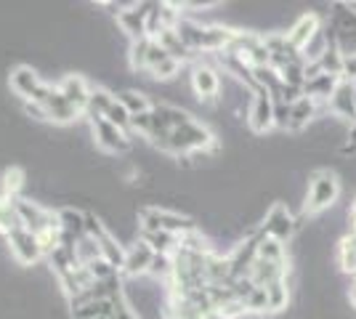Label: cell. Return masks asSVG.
Here are the masks:
<instances>
[{
    "mask_svg": "<svg viewBox=\"0 0 356 319\" xmlns=\"http://www.w3.org/2000/svg\"><path fill=\"white\" fill-rule=\"evenodd\" d=\"M194 229H197L194 218L184 215V213L165 211V208H144V211H138V231H168V234L184 237Z\"/></svg>",
    "mask_w": 356,
    "mask_h": 319,
    "instance_id": "6da1fadb",
    "label": "cell"
},
{
    "mask_svg": "<svg viewBox=\"0 0 356 319\" xmlns=\"http://www.w3.org/2000/svg\"><path fill=\"white\" fill-rule=\"evenodd\" d=\"M341 197V181L332 170H316L309 183V192H306V205L303 213L306 215H316V213L332 208Z\"/></svg>",
    "mask_w": 356,
    "mask_h": 319,
    "instance_id": "7a4b0ae2",
    "label": "cell"
},
{
    "mask_svg": "<svg viewBox=\"0 0 356 319\" xmlns=\"http://www.w3.org/2000/svg\"><path fill=\"white\" fill-rule=\"evenodd\" d=\"M16 211H19V218H22V229H27L32 234H45L51 229H61L59 227V213L48 211L40 202H35L30 197H16Z\"/></svg>",
    "mask_w": 356,
    "mask_h": 319,
    "instance_id": "3957f363",
    "label": "cell"
},
{
    "mask_svg": "<svg viewBox=\"0 0 356 319\" xmlns=\"http://www.w3.org/2000/svg\"><path fill=\"white\" fill-rule=\"evenodd\" d=\"M90 133H93L96 147L106 154H125L134 147V136L128 131L118 128V125H112L109 120H104V117L90 120Z\"/></svg>",
    "mask_w": 356,
    "mask_h": 319,
    "instance_id": "277c9868",
    "label": "cell"
},
{
    "mask_svg": "<svg viewBox=\"0 0 356 319\" xmlns=\"http://www.w3.org/2000/svg\"><path fill=\"white\" fill-rule=\"evenodd\" d=\"M258 229H261L266 237H271V240L287 245L293 240V234H296L298 221L284 202H274V205L268 208L266 215H264V221L258 224Z\"/></svg>",
    "mask_w": 356,
    "mask_h": 319,
    "instance_id": "5b68a950",
    "label": "cell"
},
{
    "mask_svg": "<svg viewBox=\"0 0 356 319\" xmlns=\"http://www.w3.org/2000/svg\"><path fill=\"white\" fill-rule=\"evenodd\" d=\"M6 245H8L14 261L22 263V266H35L38 261L45 259L43 245L38 240V234H32L27 229H16L14 234H8V237H6Z\"/></svg>",
    "mask_w": 356,
    "mask_h": 319,
    "instance_id": "8992f818",
    "label": "cell"
},
{
    "mask_svg": "<svg viewBox=\"0 0 356 319\" xmlns=\"http://www.w3.org/2000/svg\"><path fill=\"white\" fill-rule=\"evenodd\" d=\"M248 125L252 133L264 136L274 128V99L266 88H258L250 93V106H248Z\"/></svg>",
    "mask_w": 356,
    "mask_h": 319,
    "instance_id": "52a82bcc",
    "label": "cell"
},
{
    "mask_svg": "<svg viewBox=\"0 0 356 319\" xmlns=\"http://www.w3.org/2000/svg\"><path fill=\"white\" fill-rule=\"evenodd\" d=\"M152 261H154V250H152L141 237H136L134 243L125 247L122 279H138V277H147Z\"/></svg>",
    "mask_w": 356,
    "mask_h": 319,
    "instance_id": "ba28073f",
    "label": "cell"
},
{
    "mask_svg": "<svg viewBox=\"0 0 356 319\" xmlns=\"http://www.w3.org/2000/svg\"><path fill=\"white\" fill-rule=\"evenodd\" d=\"M189 83H192V91L200 101H216V96L221 93V75H218V69L210 67V64H202V61H197L192 67V80Z\"/></svg>",
    "mask_w": 356,
    "mask_h": 319,
    "instance_id": "9c48e42d",
    "label": "cell"
},
{
    "mask_svg": "<svg viewBox=\"0 0 356 319\" xmlns=\"http://www.w3.org/2000/svg\"><path fill=\"white\" fill-rule=\"evenodd\" d=\"M264 43H266L268 56H271V67H274L277 72L284 69L287 64H293V61L306 59L298 48L290 46V40H287V35H284V32H268V35H264Z\"/></svg>",
    "mask_w": 356,
    "mask_h": 319,
    "instance_id": "30bf717a",
    "label": "cell"
},
{
    "mask_svg": "<svg viewBox=\"0 0 356 319\" xmlns=\"http://www.w3.org/2000/svg\"><path fill=\"white\" fill-rule=\"evenodd\" d=\"M43 77L38 75L32 67L27 64H19L11 69V75H8V85H11V91L22 99V101H32L35 99V93L43 88Z\"/></svg>",
    "mask_w": 356,
    "mask_h": 319,
    "instance_id": "8fae6325",
    "label": "cell"
},
{
    "mask_svg": "<svg viewBox=\"0 0 356 319\" xmlns=\"http://www.w3.org/2000/svg\"><path fill=\"white\" fill-rule=\"evenodd\" d=\"M118 24H120V30L131 38V43L149 38L147 35V0H144V3L134 0V3L118 16Z\"/></svg>",
    "mask_w": 356,
    "mask_h": 319,
    "instance_id": "7c38bea8",
    "label": "cell"
},
{
    "mask_svg": "<svg viewBox=\"0 0 356 319\" xmlns=\"http://www.w3.org/2000/svg\"><path fill=\"white\" fill-rule=\"evenodd\" d=\"M319 32H322V22H319V16L309 11V14L300 16V19H298L296 24H293L290 30L284 32V35H287L290 46L298 48V51L303 54V51H306V48L314 43V38H316Z\"/></svg>",
    "mask_w": 356,
    "mask_h": 319,
    "instance_id": "4fadbf2b",
    "label": "cell"
},
{
    "mask_svg": "<svg viewBox=\"0 0 356 319\" xmlns=\"http://www.w3.org/2000/svg\"><path fill=\"white\" fill-rule=\"evenodd\" d=\"M56 88L64 93V99H67V101H70V104H72L80 115H86L90 88H93L86 77H83V75H64L59 83H56Z\"/></svg>",
    "mask_w": 356,
    "mask_h": 319,
    "instance_id": "5bb4252c",
    "label": "cell"
},
{
    "mask_svg": "<svg viewBox=\"0 0 356 319\" xmlns=\"http://www.w3.org/2000/svg\"><path fill=\"white\" fill-rule=\"evenodd\" d=\"M163 317L165 319H210L192 298L184 295H168L163 304Z\"/></svg>",
    "mask_w": 356,
    "mask_h": 319,
    "instance_id": "9a60e30c",
    "label": "cell"
},
{
    "mask_svg": "<svg viewBox=\"0 0 356 319\" xmlns=\"http://www.w3.org/2000/svg\"><path fill=\"white\" fill-rule=\"evenodd\" d=\"M43 109H45V115H48V120L56 122V125H67V122H74L80 117V112L64 99V93H61L56 85H54V93L48 96V101L43 104Z\"/></svg>",
    "mask_w": 356,
    "mask_h": 319,
    "instance_id": "2e32d148",
    "label": "cell"
},
{
    "mask_svg": "<svg viewBox=\"0 0 356 319\" xmlns=\"http://www.w3.org/2000/svg\"><path fill=\"white\" fill-rule=\"evenodd\" d=\"M56 282H59L64 298L72 301V298H77L83 290H88L90 285H93V274H90L88 266H74L72 272L61 274Z\"/></svg>",
    "mask_w": 356,
    "mask_h": 319,
    "instance_id": "e0dca14e",
    "label": "cell"
},
{
    "mask_svg": "<svg viewBox=\"0 0 356 319\" xmlns=\"http://www.w3.org/2000/svg\"><path fill=\"white\" fill-rule=\"evenodd\" d=\"M338 85H341V77H332V75H316L314 80H306V85H303V96H309L314 99L316 104L327 106L330 104V99L335 96L338 91Z\"/></svg>",
    "mask_w": 356,
    "mask_h": 319,
    "instance_id": "ac0fdd59",
    "label": "cell"
},
{
    "mask_svg": "<svg viewBox=\"0 0 356 319\" xmlns=\"http://www.w3.org/2000/svg\"><path fill=\"white\" fill-rule=\"evenodd\" d=\"M354 99H356V85L348 83V80H341L335 96L330 99L327 109L335 115V117H343V120L354 122Z\"/></svg>",
    "mask_w": 356,
    "mask_h": 319,
    "instance_id": "d6986e66",
    "label": "cell"
},
{
    "mask_svg": "<svg viewBox=\"0 0 356 319\" xmlns=\"http://www.w3.org/2000/svg\"><path fill=\"white\" fill-rule=\"evenodd\" d=\"M322 109H327V106L316 104V101L309 99V96L298 99L296 104H293V112H290V125H287V131H290V133H298V131L309 128V122H312Z\"/></svg>",
    "mask_w": 356,
    "mask_h": 319,
    "instance_id": "ffe728a7",
    "label": "cell"
},
{
    "mask_svg": "<svg viewBox=\"0 0 356 319\" xmlns=\"http://www.w3.org/2000/svg\"><path fill=\"white\" fill-rule=\"evenodd\" d=\"M343 59H346V54H343L338 38H335V35H330V43H327V48L319 54V59H316L319 69H322L325 75L343 77Z\"/></svg>",
    "mask_w": 356,
    "mask_h": 319,
    "instance_id": "44dd1931",
    "label": "cell"
},
{
    "mask_svg": "<svg viewBox=\"0 0 356 319\" xmlns=\"http://www.w3.org/2000/svg\"><path fill=\"white\" fill-rule=\"evenodd\" d=\"M118 101V93L104 88V85H93L88 96V106H86V115L88 120H99V117H106V112L112 109V104Z\"/></svg>",
    "mask_w": 356,
    "mask_h": 319,
    "instance_id": "7402d4cb",
    "label": "cell"
},
{
    "mask_svg": "<svg viewBox=\"0 0 356 319\" xmlns=\"http://www.w3.org/2000/svg\"><path fill=\"white\" fill-rule=\"evenodd\" d=\"M154 40H157V43H160V46H163L165 51H168V54L173 56V59L181 61V64L197 61V56H194L192 51L186 48V43L181 40V35L176 32V27H173V30H163L160 35H157V38H154Z\"/></svg>",
    "mask_w": 356,
    "mask_h": 319,
    "instance_id": "603a6c76",
    "label": "cell"
},
{
    "mask_svg": "<svg viewBox=\"0 0 356 319\" xmlns=\"http://www.w3.org/2000/svg\"><path fill=\"white\" fill-rule=\"evenodd\" d=\"M96 243L102 247V259L109 261L112 266H118L120 274H122V263H125V247L128 245H122L118 240V234H112V229H106L102 237H96Z\"/></svg>",
    "mask_w": 356,
    "mask_h": 319,
    "instance_id": "cb8c5ba5",
    "label": "cell"
},
{
    "mask_svg": "<svg viewBox=\"0 0 356 319\" xmlns=\"http://www.w3.org/2000/svg\"><path fill=\"white\" fill-rule=\"evenodd\" d=\"M24 183H27V176H24L22 167H16V165L6 167L3 176H0V197H8V199L24 197V195H22Z\"/></svg>",
    "mask_w": 356,
    "mask_h": 319,
    "instance_id": "d4e9b609",
    "label": "cell"
},
{
    "mask_svg": "<svg viewBox=\"0 0 356 319\" xmlns=\"http://www.w3.org/2000/svg\"><path fill=\"white\" fill-rule=\"evenodd\" d=\"M45 261H48L51 272L56 274V279H59L61 274L72 272L74 266H80V263H77V256H74V247H70V245H59L56 250H51V253L45 256Z\"/></svg>",
    "mask_w": 356,
    "mask_h": 319,
    "instance_id": "484cf974",
    "label": "cell"
},
{
    "mask_svg": "<svg viewBox=\"0 0 356 319\" xmlns=\"http://www.w3.org/2000/svg\"><path fill=\"white\" fill-rule=\"evenodd\" d=\"M138 237L154 250V256H173L178 247V237L168 231H138Z\"/></svg>",
    "mask_w": 356,
    "mask_h": 319,
    "instance_id": "4316f807",
    "label": "cell"
},
{
    "mask_svg": "<svg viewBox=\"0 0 356 319\" xmlns=\"http://www.w3.org/2000/svg\"><path fill=\"white\" fill-rule=\"evenodd\" d=\"M266 301L268 314H280V311H284L290 306V282H287V277L266 285Z\"/></svg>",
    "mask_w": 356,
    "mask_h": 319,
    "instance_id": "83f0119b",
    "label": "cell"
},
{
    "mask_svg": "<svg viewBox=\"0 0 356 319\" xmlns=\"http://www.w3.org/2000/svg\"><path fill=\"white\" fill-rule=\"evenodd\" d=\"M59 213V227L64 234H72V237H83L86 234V213L77 211V208H61Z\"/></svg>",
    "mask_w": 356,
    "mask_h": 319,
    "instance_id": "f1b7e54d",
    "label": "cell"
},
{
    "mask_svg": "<svg viewBox=\"0 0 356 319\" xmlns=\"http://www.w3.org/2000/svg\"><path fill=\"white\" fill-rule=\"evenodd\" d=\"M118 101L128 112H131V117L134 115H144V112H152V99H149L144 91H136V88H125V91H120L118 93Z\"/></svg>",
    "mask_w": 356,
    "mask_h": 319,
    "instance_id": "f546056e",
    "label": "cell"
},
{
    "mask_svg": "<svg viewBox=\"0 0 356 319\" xmlns=\"http://www.w3.org/2000/svg\"><path fill=\"white\" fill-rule=\"evenodd\" d=\"M16 229H22V218L16 211V199L0 197V237L6 240L8 234H14Z\"/></svg>",
    "mask_w": 356,
    "mask_h": 319,
    "instance_id": "4dcf8cb0",
    "label": "cell"
},
{
    "mask_svg": "<svg viewBox=\"0 0 356 319\" xmlns=\"http://www.w3.org/2000/svg\"><path fill=\"white\" fill-rule=\"evenodd\" d=\"M258 259L261 261H271V263H280V266H290V261H287V247L282 243H277V240H271V237H261V243H258Z\"/></svg>",
    "mask_w": 356,
    "mask_h": 319,
    "instance_id": "1f68e13d",
    "label": "cell"
},
{
    "mask_svg": "<svg viewBox=\"0 0 356 319\" xmlns=\"http://www.w3.org/2000/svg\"><path fill=\"white\" fill-rule=\"evenodd\" d=\"M74 256H77V263H80V266H88V263H93L96 259H102V247H99V243H96L93 237L83 234V237L74 243Z\"/></svg>",
    "mask_w": 356,
    "mask_h": 319,
    "instance_id": "d6a6232c",
    "label": "cell"
},
{
    "mask_svg": "<svg viewBox=\"0 0 356 319\" xmlns=\"http://www.w3.org/2000/svg\"><path fill=\"white\" fill-rule=\"evenodd\" d=\"M338 266L346 274H354L356 277V240L351 234H346L338 243Z\"/></svg>",
    "mask_w": 356,
    "mask_h": 319,
    "instance_id": "836d02e7",
    "label": "cell"
},
{
    "mask_svg": "<svg viewBox=\"0 0 356 319\" xmlns=\"http://www.w3.org/2000/svg\"><path fill=\"white\" fill-rule=\"evenodd\" d=\"M149 48H152V38H144V40H136L128 48V59H131V67L136 72H147V56Z\"/></svg>",
    "mask_w": 356,
    "mask_h": 319,
    "instance_id": "e575fe53",
    "label": "cell"
},
{
    "mask_svg": "<svg viewBox=\"0 0 356 319\" xmlns=\"http://www.w3.org/2000/svg\"><path fill=\"white\" fill-rule=\"evenodd\" d=\"M88 269H90V274H93V282H106V279L120 277L118 266H112V263L104 259H96L93 263H88Z\"/></svg>",
    "mask_w": 356,
    "mask_h": 319,
    "instance_id": "d590c367",
    "label": "cell"
},
{
    "mask_svg": "<svg viewBox=\"0 0 356 319\" xmlns=\"http://www.w3.org/2000/svg\"><path fill=\"white\" fill-rule=\"evenodd\" d=\"M178 72H181V61H176L173 56H168V59L160 61V64H157V67H154L149 75L154 77V80H160V83H163V80H173Z\"/></svg>",
    "mask_w": 356,
    "mask_h": 319,
    "instance_id": "8d00e7d4",
    "label": "cell"
},
{
    "mask_svg": "<svg viewBox=\"0 0 356 319\" xmlns=\"http://www.w3.org/2000/svg\"><path fill=\"white\" fill-rule=\"evenodd\" d=\"M104 120H109L112 125L122 128V131H128V128H131V112H128L125 106L120 104V101H115V104H112V109L106 112ZM128 133H131V131H128Z\"/></svg>",
    "mask_w": 356,
    "mask_h": 319,
    "instance_id": "74e56055",
    "label": "cell"
},
{
    "mask_svg": "<svg viewBox=\"0 0 356 319\" xmlns=\"http://www.w3.org/2000/svg\"><path fill=\"white\" fill-rule=\"evenodd\" d=\"M248 314V309H245V304L239 301V298H234V301H229V304H223L218 311H216V317L218 319H242Z\"/></svg>",
    "mask_w": 356,
    "mask_h": 319,
    "instance_id": "f35d334b",
    "label": "cell"
},
{
    "mask_svg": "<svg viewBox=\"0 0 356 319\" xmlns=\"http://www.w3.org/2000/svg\"><path fill=\"white\" fill-rule=\"evenodd\" d=\"M341 80H348V83H354L356 80V51L354 54H346V59H343V77Z\"/></svg>",
    "mask_w": 356,
    "mask_h": 319,
    "instance_id": "ab89813d",
    "label": "cell"
},
{
    "mask_svg": "<svg viewBox=\"0 0 356 319\" xmlns=\"http://www.w3.org/2000/svg\"><path fill=\"white\" fill-rule=\"evenodd\" d=\"M24 112L35 117V120H48V115H45L43 104H35V101H24Z\"/></svg>",
    "mask_w": 356,
    "mask_h": 319,
    "instance_id": "60d3db41",
    "label": "cell"
},
{
    "mask_svg": "<svg viewBox=\"0 0 356 319\" xmlns=\"http://www.w3.org/2000/svg\"><path fill=\"white\" fill-rule=\"evenodd\" d=\"M348 304H351L356 309V282L351 285V290H348Z\"/></svg>",
    "mask_w": 356,
    "mask_h": 319,
    "instance_id": "b9f144b4",
    "label": "cell"
},
{
    "mask_svg": "<svg viewBox=\"0 0 356 319\" xmlns=\"http://www.w3.org/2000/svg\"><path fill=\"white\" fill-rule=\"evenodd\" d=\"M348 215H351V224L356 221V199L351 202V211H348Z\"/></svg>",
    "mask_w": 356,
    "mask_h": 319,
    "instance_id": "7bdbcfd3",
    "label": "cell"
},
{
    "mask_svg": "<svg viewBox=\"0 0 356 319\" xmlns=\"http://www.w3.org/2000/svg\"><path fill=\"white\" fill-rule=\"evenodd\" d=\"M354 122H356V99H354Z\"/></svg>",
    "mask_w": 356,
    "mask_h": 319,
    "instance_id": "ee69618b",
    "label": "cell"
}]
</instances>
